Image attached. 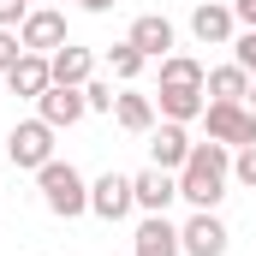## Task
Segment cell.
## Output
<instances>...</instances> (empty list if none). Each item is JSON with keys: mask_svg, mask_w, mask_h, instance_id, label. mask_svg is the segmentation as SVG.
<instances>
[{"mask_svg": "<svg viewBox=\"0 0 256 256\" xmlns=\"http://www.w3.org/2000/svg\"><path fill=\"white\" fill-rule=\"evenodd\" d=\"M179 244H185V256H226L232 232H226V220L214 208H191V220L179 226Z\"/></svg>", "mask_w": 256, "mask_h": 256, "instance_id": "5", "label": "cell"}, {"mask_svg": "<svg viewBox=\"0 0 256 256\" xmlns=\"http://www.w3.org/2000/svg\"><path fill=\"white\" fill-rule=\"evenodd\" d=\"M18 42H24L30 54H54V48H66V12H54V6H30V18L18 24Z\"/></svg>", "mask_w": 256, "mask_h": 256, "instance_id": "9", "label": "cell"}, {"mask_svg": "<svg viewBox=\"0 0 256 256\" xmlns=\"http://www.w3.org/2000/svg\"><path fill=\"white\" fill-rule=\"evenodd\" d=\"M202 96H208V102H244V96H250V72H244L238 60L214 66V72L202 78Z\"/></svg>", "mask_w": 256, "mask_h": 256, "instance_id": "16", "label": "cell"}, {"mask_svg": "<svg viewBox=\"0 0 256 256\" xmlns=\"http://www.w3.org/2000/svg\"><path fill=\"white\" fill-rule=\"evenodd\" d=\"M0 90H6V78H0Z\"/></svg>", "mask_w": 256, "mask_h": 256, "instance_id": "29", "label": "cell"}, {"mask_svg": "<svg viewBox=\"0 0 256 256\" xmlns=\"http://www.w3.org/2000/svg\"><path fill=\"white\" fill-rule=\"evenodd\" d=\"M232 179H238L244 191H256V143H244V149H232Z\"/></svg>", "mask_w": 256, "mask_h": 256, "instance_id": "22", "label": "cell"}, {"mask_svg": "<svg viewBox=\"0 0 256 256\" xmlns=\"http://www.w3.org/2000/svg\"><path fill=\"white\" fill-rule=\"evenodd\" d=\"M202 126H208V143H226V149L256 143V114L244 102H208L202 108Z\"/></svg>", "mask_w": 256, "mask_h": 256, "instance_id": "4", "label": "cell"}, {"mask_svg": "<svg viewBox=\"0 0 256 256\" xmlns=\"http://www.w3.org/2000/svg\"><path fill=\"white\" fill-rule=\"evenodd\" d=\"M143 66H149V60H143V54H137L131 42H114V48H108V72H114L120 84H131V78H137Z\"/></svg>", "mask_w": 256, "mask_h": 256, "instance_id": "20", "label": "cell"}, {"mask_svg": "<svg viewBox=\"0 0 256 256\" xmlns=\"http://www.w3.org/2000/svg\"><path fill=\"white\" fill-rule=\"evenodd\" d=\"M185 155H191V131H185V126L161 120V126L149 131V167H161V173H179V167H185Z\"/></svg>", "mask_w": 256, "mask_h": 256, "instance_id": "12", "label": "cell"}, {"mask_svg": "<svg viewBox=\"0 0 256 256\" xmlns=\"http://www.w3.org/2000/svg\"><path fill=\"white\" fill-rule=\"evenodd\" d=\"M131 208H137V196H131V173H102V179H90V214L96 220H126Z\"/></svg>", "mask_w": 256, "mask_h": 256, "instance_id": "6", "label": "cell"}, {"mask_svg": "<svg viewBox=\"0 0 256 256\" xmlns=\"http://www.w3.org/2000/svg\"><path fill=\"white\" fill-rule=\"evenodd\" d=\"M18 60H24V42H18V30H0V78H6Z\"/></svg>", "mask_w": 256, "mask_h": 256, "instance_id": "24", "label": "cell"}, {"mask_svg": "<svg viewBox=\"0 0 256 256\" xmlns=\"http://www.w3.org/2000/svg\"><path fill=\"white\" fill-rule=\"evenodd\" d=\"M191 36L202 48H232V36H238V12L226 6V0H202L191 12Z\"/></svg>", "mask_w": 256, "mask_h": 256, "instance_id": "7", "label": "cell"}, {"mask_svg": "<svg viewBox=\"0 0 256 256\" xmlns=\"http://www.w3.org/2000/svg\"><path fill=\"white\" fill-rule=\"evenodd\" d=\"M48 84H54V66H48V54H30V48H24V60L6 72V90H12V96H30V102H36Z\"/></svg>", "mask_w": 256, "mask_h": 256, "instance_id": "14", "label": "cell"}, {"mask_svg": "<svg viewBox=\"0 0 256 256\" xmlns=\"http://www.w3.org/2000/svg\"><path fill=\"white\" fill-rule=\"evenodd\" d=\"M6 161L18 173H42L54 161V126L48 120H18V126L6 131Z\"/></svg>", "mask_w": 256, "mask_h": 256, "instance_id": "3", "label": "cell"}, {"mask_svg": "<svg viewBox=\"0 0 256 256\" xmlns=\"http://www.w3.org/2000/svg\"><path fill=\"white\" fill-rule=\"evenodd\" d=\"M131 196H137V208H143V214H167V202L179 196V173L143 167V173H131Z\"/></svg>", "mask_w": 256, "mask_h": 256, "instance_id": "13", "label": "cell"}, {"mask_svg": "<svg viewBox=\"0 0 256 256\" xmlns=\"http://www.w3.org/2000/svg\"><path fill=\"white\" fill-rule=\"evenodd\" d=\"M30 18V0H0V30H18Z\"/></svg>", "mask_w": 256, "mask_h": 256, "instance_id": "25", "label": "cell"}, {"mask_svg": "<svg viewBox=\"0 0 256 256\" xmlns=\"http://www.w3.org/2000/svg\"><path fill=\"white\" fill-rule=\"evenodd\" d=\"M232 60L256 78V30H238V36H232Z\"/></svg>", "mask_w": 256, "mask_h": 256, "instance_id": "23", "label": "cell"}, {"mask_svg": "<svg viewBox=\"0 0 256 256\" xmlns=\"http://www.w3.org/2000/svg\"><path fill=\"white\" fill-rule=\"evenodd\" d=\"M78 6H84V12H96V18H102V12H114V6H120V0H78Z\"/></svg>", "mask_w": 256, "mask_h": 256, "instance_id": "27", "label": "cell"}, {"mask_svg": "<svg viewBox=\"0 0 256 256\" xmlns=\"http://www.w3.org/2000/svg\"><path fill=\"white\" fill-rule=\"evenodd\" d=\"M126 42H131V48H137V54H143V60H167L179 36H173V24H167L161 12H143V18H131Z\"/></svg>", "mask_w": 256, "mask_h": 256, "instance_id": "11", "label": "cell"}, {"mask_svg": "<svg viewBox=\"0 0 256 256\" xmlns=\"http://www.w3.org/2000/svg\"><path fill=\"white\" fill-rule=\"evenodd\" d=\"M202 78H208V66L191 60V54H179V48L161 60V84H167V90H202Z\"/></svg>", "mask_w": 256, "mask_h": 256, "instance_id": "19", "label": "cell"}, {"mask_svg": "<svg viewBox=\"0 0 256 256\" xmlns=\"http://www.w3.org/2000/svg\"><path fill=\"white\" fill-rule=\"evenodd\" d=\"M114 120H120V126L131 131V137H149L161 114H155V102H149V96H137V90H126V96L114 102Z\"/></svg>", "mask_w": 256, "mask_h": 256, "instance_id": "18", "label": "cell"}, {"mask_svg": "<svg viewBox=\"0 0 256 256\" xmlns=\"http://www.w3.org/2000/svg\"><path fill=\"white\" fill-rule=\"evenodd\" d=\"M232 12H238V24H244V30H256V0H232Z\"/></svg>", "mask_w": 256, "mask_h": 256, "instance_id": "26", "label": "cell"}, {"mask_svg": "<svg viewBox=\"0 0 256 256\" xmlns=\"http://www.w3.org/2000/svg\"><path fill=\"white\" fill-rule=\"evenodd\" d=\"M84 102H90V114H114V102H120V96H114V84H108V78H90V84H84Z\"/></svg>", "mask_w": 256, "mask_h": 256, "instance_id": "21", "label": "cell"}, {"mask_svg": "<svg viewBox=\"0 0 256 256\" xmlns=\"http://www.w3.org/2000/svg\"><path fill=\"white\" fill-rule=\"evenodd\" d=\"M202 108H208V96H202V90H167V84H161V96H155V114H161V120H173V126L202 120Z\"/></svg>", "mask_w": 256, "mask_h": 256, "instance_id": "17", "label": "cell"}, {"mask_svg": "<svg viewBox=\"0 0 256 256\" xmlns=\"http://www.w3.org/2000/svg\"><path fill=\"white\" fill-rule=\"evenodd\" d=\"M48 66H54V84H78V90L96 78V54H90V48H78V42L54 48V54H48Z\"/></svg>", "mask_w": 256, "mask_h": 256, "instance_id": "15", "label": "cell"}, {"mask_svg": "<svg viewBox=\"0 0 256 256\" xmlns=\"http://www.w3.org/2000/svg\"><path fill=\"white\" fill-rule=\"evenodd\" d=\"M226 185H232V149L226 143H191V155L179 167V196L191 208H220Z\"/></svg>", "mask_w": 256, "mask_h": 256, "instance_id": "1", "label": "cell"}, {"mask_svg": "<svg viewBox=\"0 0 256 256\" xmlns=\"http://www.w3.org/2000/svg\"><path fill=\"white\" fill-rule=\"evenodd\" d=\"M36 191H42V208H48V214H60V220L90 214V179H84L72 161H60V155L36 173Z\"/></svg>", "mask_w": 256, "mask_h": 256, "instance_id": "2", "label": "cell"}, {"mask_svg": "<svg viewBox=\"0 0 256 256\" xmlns=\"http://www.w3.org/2000/svg\"><path fill=\"white\" fill-rule=\"evenodd\" d=\"M244 108H250V114H256V78H250V96H244Z\"/></svg>", "mask_w": 256, "mask_h": 256, "instance_id": "28", "label": "cell"}, {"mask_svg": "<svg viewBox=\"0 0 256 256\" xmlns=\"http://www.w3.org/2000/svg\"><path fill=\"white\" fill-rule=\"evenodd\" d=\"M84 114H90V102H84V90H78V84H48V90L36 96V120H48L54 131L78 126Z\"/></svg>", "mask_w": 256, "mask_h": 256, "instance_id": "8", "label": "cell"}, {"mask_svg": "<svg viewBox=\"0 0 256 256\" xmlns=\"http://www.w3.org/2000/svg\"><path fill=\"white\" fill-rule=\"evenodd\" d=\"M131 256H185L179 226H173L167 214H143V220H137V232H131Z\"/></svg>", "mask_w": 256, "mask_h": 256, "instance_id": "10", "label": "cell"}]
</instances>
